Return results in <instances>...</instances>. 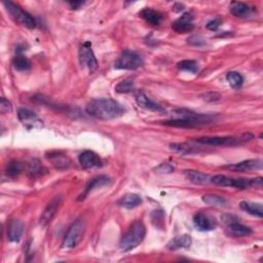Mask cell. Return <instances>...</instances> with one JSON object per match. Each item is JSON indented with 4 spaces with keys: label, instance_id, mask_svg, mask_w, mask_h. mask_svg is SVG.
Returning a JSON list of instances; mask_svg holds the SVG:
<instances>
[{
    "label": "cell",
    "instance_id": "1",
    "mask_svg": "<svg viewBox=\"0 0 263 263\" xmlns=\"http://www.w3.org/2000/svg\"><path fill=\"white\" fill-rule=\"evenodd\" d=\"M87 113L92 118L109 120L120 118L124 113L121 104L110 98H99L91 100L86 107Z\"/></svg>",
    "mask_w": 263,
    "mask_h": 263
},
{
    "label": "cell",
    "instance_id": "2",
    "mask_svg": "<svg viewBox=\"0 0 263 263\" xmlns=\"http://www.w3.org/2000/svg\"><path fill=\"white\" fill-rule=\"evenodd\" d=\"M176 113V119L166 120L163 123L175 128H198L215 121V118L209 114H196L185 109L178 110Z\"/></svg>",
    "mask_w": 263,
    "mask_h": 263
},
{
    "label": "cell",
    "instance_id": "3",
    "mask_svg": "<svg viewBox=\"0 0 263 263\" xmlns=\"http://www.w3.org/2000/svg\"><path fill=\"white\" fill-rule=\"evenodd\" d=\"M211 183L218 186L233 187L238 189L260 188L263 184V179L261 177L255 179H245V178H231L224 175H217L211 178Z\"/></svg>",
    "mask_w": 263,
    "mask_h": 263
},
{
    "label": "cell",
    "instance_id": "4",
    "mask_svg": "<svg viewBox=\"0 0 263 263\" xmlns=\"http://www.w3.org/2000/svg\"><path fill=\"white\" fill-rule=\"evenodd\" d=\"M146 228L141 221H136L130 228L128 229L121 240H120V249L123 252H129L138 247L145 238Z\"/></svg>",
    "mask_w": 263,
    "mask_h": 263
},
{
    "label": "cell",
    "instance_id": "5",
    "mask_svg": "<svg viewBox=\"0 0 263 263\" xmlns=\"http://www.w3.org/2000/svg\"><path fill=\"white\" fill-rule=\"evenodd\" d=\"M253 136L251 134H244L240 137H202L196 138L194 142L209 146H237L250 141Z\"/></svg>",
    "mask_w": 263,
    "mask_h": 263
},
{
    "label": "cell",
    "instance_id": "6",
    "mask_svg": "<svg viewBox=\"0 0 263 263\" xmlns=\"http://www.w3.org/2000/svg\"><path fill=\"white\" fill-rule=\"evenodd\" d=\"M3 4L8 14L12 16V18L19 25L26 27L28 29H34L36 27L35 19L29 13H27L26 10H24L22 7L12 1H6Z\"/></svg>",
    "mask_w": 263,
    "mask_h": 263
},
{
    "label": "cell",
    "instance_id": "7",
    "mask_svg": "<svg viewBox=\"0 0 263 263\" xmlns=\"http://www.w3.org/2000/svg\"><path fill=\"white\" fill-rule=\"evenodd\" d=\"M83 231H85V222L81 219H78L73 222L68 228L62 243V249H73L75 248L82 239Z\"/></svg>",
    "mask_w": 263,
    "mask_h": 263
},
{
    "label": "cell",
    "instance_id": "8",
    "mask_svg": "<svg viewBox=\"0 0 263 263\" xmlns=\"http://www.w3.org/2000/svg\"><path fill=\"white\" fill-rule=\"evenodd\" d=\"M143 65V59L138 52L125 49L115 62L114 68L121 70H136Z\"/></svg>",
    "mask_w": 263,
    "mask_h": 263
},
{
    "label": "cell",
    "instance_id": "9",
    "mask_svg": "<svg viewBox=\"0 0 263 263\" xmlns=\"http://www.w3.org/2000/svg\"><path fill=\"white\" fill-rule=\"evenodd\" d=\"M19 120L24 124L28 130L30 129H40L44 127V121L41 120L38 115L29 108L21 107L18 110Z\"/></svg>",
    "mask_w": 263,
    "mask_h": 263
},
{
    "label": "cell",
    "instance_id": "10",
    "mask_svg": "<svg viewBox=\"0 0 263 263\" xmlns=\"http://www.w3.org/2000/svg\"><path fill=\"white\" fill-rule=\"evenodd\" d=\"M79 60L81 67L88 69L90 72L97 70L98 62L94 55L90 43H85L79 49Z\"/></svg>",
    "mask_w": 263,
    "mask_h": 263
},
{
    "label": "cell",
    "instance_id": "11",
    "mask_svg": "<svg viewBox=\"0 0 263 263\" xmlns=\"http://www.w3.org/2000/svg\"><path fill=\"white\" fill-rule=\"evenodd\" d=\"M172 28L178 33H189L194 28L193 16L191 13H185L172 24Z\"/></svg>",
    "mask_w": 263,
    "mask_h": 263
},
{
    "label": "cell",
    "instance_id": "12",
    "mask_svg": "<svg viewBox=\"0 0 263 263\" xmlns=\"http://www.w3.org/2000/svg\"><path fill=\"white\" fill-rule=\"evenodd\" d=\"M78 161L83 169H94V167H101L103 162L101 157L94 151L86 150L79 154Z\"/></svg>",
    "mask_w": 263,
    "mask_h": 263
},
{
    "label": "cell",
    "instance_id": "13",
    "mask_svg": "<svg viewBox=\"0 0 263 263\" xmlns=\"http://www.w3.org/2000/svg\"><path fill=\"white\" fill-rule=\"evenodd\" d=\"M224 167L227 170L236 172H251L261 170L263 167V163L261 160H248L238 164L228 165Z\"/></svg>",
    "mask_w": 263,
    "mask_h": 263
},
{
    "label": "cell",
    "instance_id": "14",
    "mask_svg": "<svg viewBox=\"0 0 263 263\" xmlns=\"http://www.w3.org/2000/svg\"><path fill=\"white\" fill-rule=\"evenodd\" d=\"M62 204V198L60 196H56L52 201L47 206L45 209L44 213L41 214L40 219H39V223L41 226H46L48 225L52 218L55 217L56 213L58 212V210Z\"/></svg>",
    "mask_w": 263,
    "mask_h": 263
},
{
    "label": "cell",
    "instance_id": "15",
    "mask_svg": "<svg viewBox=\"0 0 263 263\" xmlns=\"http://www.w3.org/2000/svg\"><path fill=\"white\" fill-rule=\"evenodd\" d=\"M193 223L194 226L201 231H211L217 226L215 219L203 213H196L193 216Z\"/></svg>",
    "mask_w": 263,
    "mask_h": 263
},
{
    "label": "cell",
    "instance_id": "16",
    "mask_svg": "<svg viewBox=\"0 0 263 263\" xmlns=\"http://www.w3.org/2000/svg\"><path fill=\"white\" fill-rule=\"evenodd\" d=\"M139 17L143 19L147 24L152 25V26L161 25V23L164 20V15L161 12H159V10H155L153 8H150V7L143 8L139 13Z\"/></svg>",
    "mask_w": 263,
    "mask_h": 263
},
{
    "label": "cell",
    "instance_id": "17",
    "mask_svg": "<svg viewBox=\"0 0 263 263\" xmlns=\"http://www.w3.org/2000/svg\"><path fill=\"white\" fill-rule=\"evenodd\" d=\"M135 99H136L137 104H138L139 106L141 108H143V109L149 110V111H154V112L164 111V109H163V107L161 106V105H159L157 103H155L154 101H152L151 99H149L142 92L137 93L136 96H135Z\"/></svg>",
    "mask_w": 263,
    "mask_h": 263
},
{
    "label": "cell",
    "instance_id": "18",
    "mask_svg": "<svg viewBox=\"0 0 263 263\" xmlns=\"http://www.w3.org/2000/svg\"><path fill=\"white\" fill-rule=\"evenodd\" d=\"M225 234L231 238H241L247 237L252 234V229L244 224H240L238 222H230L226 227Z\"/></svg>",
    "mask_w": 263,
    "mask_h": 263
},
{
    "label": "cell",
    "instance_id": "19",
    "mask_svg": "<svg viewBox=\"0 0 263 263\" xmlns=\"http://www.w3.org/2000/svg\"><path fill=\"white\" fill-rule=\"evenodd\" d=\"M24 233V225L19 220H12L8 224L7 237L8 239L13 243H18L22 238Z\"/></svg>",
    "mask_w": 263,
    "mask_h": 263
},
{
    "label": "cell",
    "instance_id": "20",
    "mask_svg": "<svg viewBox=\"0 0 263 263\" xmlns=\"http://www.w3.org/2000/svg\"><path fill=\"white\" fill-rule=\"evenodd\" d=\"M191 237L188 235L178 236L172 239L167 245V249L170 251H176L180 249H187L191 246Z\"/></svg>",
    "mask_w": 263,
    "mask_h": 263
},
{
    "label": "cell",
    "instance_id": "21",
    "mask_svg": "<svg viewBox=\"0 0 263 263\" xmlns=\"http://www.w3.org/2000/svg\"><path fill=\"white\" fill-rule=\"evenodd\" d=\"M108 182H109V178L106 176H98L96 178L92 179V180L89 182V184L87 185L85 191H83V192L79 195L78 201H83V199H85L89 195V193L94 191V189L100 188L104 185H106Z\"/></svg>",
    "mask_w": 263,
    "mask_h": 263
},
{
    "label": "cell",
    "instance_id": "22",
    "mask_svg": "<svg viewBox=\"0 0 263 263\" xmlns=\"http://www.w3.org/2000/svg\"><path fill=\"white\" fill-rule=\"evenodd\" d=\"M184 175L187 178V180H189L191 183L196 184V185H206V184L211 183V177L202 172L189 170V171H185Z\"/></svg>",
    "mask_w": 263,
    "mask_h": 263
},
{
    "label": "cell",
    "instance_id": "23",
    "mask_svg": "<svg viewBox=\"0 0 263 263\" xmlns=\"http://www.w3.org/2000/svg\"><path fill=\"white\" fill-rule=\"evenodd\" d=\"M229 10L237 18H248L252 14V8L248 4L239 1L231 2L229 5Z\"/></svg>",
    "mask_w": 263,
    "mask_h": 263
},
{
    "label": "cell",
    "instance_id": "24",
    "mask_svg": "<svg viewBox=\"0 0 263 263\" xmlns=\"http://www.w3.org/2000/svg\"><path fill=\"white\" fill-rule=\"evenodd\" d=\"M118 204L125 209H134L142 204V198L136 193H127L120 198Z\"/></svg>",
    "mask_w": 263,
    "mask_h": 263
},
{
    "label": "cell",
    "instance_id": "25",
    "mask_svg": "<svg viewBox=\"0 0 263 263\" xmlns=\"http://www.w3.org/2000/svg\"><path fill=\"white\" fill-rule=\"evenodd\" d=\"M240 209L243 210L244 212L252 215V216H256L259 218L263 217V209L261 204L257 203H250V202H241L239 204Z\"/></svg>",
    "mask_w": 263,
    "mask_h": 263
},
{
    "label": "cell",
    "instance_id": "26",
    "mask_svg": "<svg viewBox=\"0 0 263 263\" xmlns=\"http://www.w3.org/2000/svg\"><path fill=\"white\" fill-rule=\"evenodd\" d=\"M170 147H171L172 150L180 153V154H183V155L193 154V153L199 152V149L197 148V147L186 144V143H174V144H171Z\"/></svg>",
    "mask_w": 263,
    "mask_h": 263
},
{
    "label": "cell",
    "instance_id": "27",
    "mask_svg": "<svg viewBox=\"0 0 263 263\" xmlns=\"http://www.w3.org/2000/svg\"><path fill=\"white\" fill-rule=\"evenodd\" d=\"M27 172L30 177L35 178V177L41 176L47 171L45 169V167L43 166V164H41L38 160H33L27 165Z\"/></svg>",
    "mask_w": 263,
    "mask_h": 263
},
{
    "label": "cell",
    "instance_id": "28",
    "mask_svg": "<svg viewBox=\"0 0 263 263\" xmlns=\"http://www.w3.org/2000/svg\"><path fill=\"white\" fill-rule=\"evenodd\" d=\"M24 169H25V165H23V163H21L19 161H12L7 164L5 173L7 176L14 178V177L19 176L24 171Z\"/></svg>",
    "mask_w": 263,
    "mask_h": 263
},
{
    "label": "cell",
    "instance_id": "29",
    "mask_svg": "<svg viewBox=\"0 0 263 263\" xmlns=\"http://www.w3.org/2000/svg\"><path fill=\"white\" fill-rule=\"evenodd\" d=\"M226 80L230 85V87L236 89V90L240 89L244 83V77L241 76L239 72H235V71H231V72L227 73Z\"/></svg>",
    "mask_w": 263,
    "mask_h": 263
},
{
    "label": "cell",
    "instance_id": "30",
    "mask_svg": "<svg viewBox=\"0 0 263 263\" xmlns=\"http://www.w3.org/2000/svg\"><path fill=\"white\" fill-rule=\"evenodd\" d=\"M178 69H180L182 71H186V72H191L195 74V73L198 72L199 70V64L196 61L193 60H184L179 62L177 64Z\"/></svg>",
    "mask_w": 263,
    "mask_h": 263
},
{
    "label": "cell",
    "instance_id": "31",
    "mask_svg": "<svg viewBox=\"0 0 263 263\" xmlns=\"http://www.w3.org/2000/svg\"><path fill=\"white\" fill-rule=\"evenodd\" d=\"M48 159L52 162V164L55 165L56 167H58V169H65V167H68L70 165V161L68 157L61 153H56L54 155L50 154V156H48Z\"/></svg>",
    "mask_w": 263,
    "mask_h": 263
},
{
    "label": "cell",
    "instance_id": "32",
    "mask_svg": "<svg viewBox=\"0 0 263 263\" xmlns=\"http://www.w3.org/2000/svg\"><path fill=\"white\" fill-rule=\"evenodd\" d=\"M203 202L209 206L223 207L226 205V199L217 194H207L203 196Z\"/></svg>",
    "mask_w": 263,
    "mask_h": 263
},
{
    "label": "cell",
    "instance_id": "33",
    "mask_svg": "<svg viewBox=\"0 0 263 263\" xmlns=\"http://www.w3.org/2000/svg\"><path fill=\"white\" fill-rule=\"evenodd\" d=\"M14 67L19 71H27L31 68V62L23 55H17L13 61Z\"/></svg>",
    "mask_w": 263,
    "mask_h": 263
},
{
    "label": "cell",
    "instance_id": "34",
    "mask_svg": "<svg viewBox=\"0 0 263 263\" xmlns=\"http://www.w3.org/2000/svg\"><path fill=\"white\" fill-rule=\"evenodd\" d=\"M134 89H135V82H134V78L132 77L121 80L119 85L115 87V91L120 94L131 93L134 91Z\"/></svg>",
    "mask_w": 263,
    "mask_h": 263
},
{
    "label": "cell",
    "instance_id": "35",
    "mask_svg": "<svg viewBox=\"0 0 263 263\" xmlns=\"http://www.w3.org/2000/svg\"><path fill=\"white\" fill-rule=\"evenodd\" d=\"M12 110H13L12 103L5 98H1V100H0V112H1V114L8 113Z\"/></svg>",
    "mask_w": 263,
    "mask_h": 263
},
{
    "label": "cell",
    "instance_id": "36",
    "mask_svg": "<svg viewBox=\"0 0 263 263\" xmlns=\"http://www.w3.org/2000/svg\"><path fill=\"white\" fill-rule=\"evenodd\" d=\"M174 167L170 164H162L160 167H157L155 171L162 173V174H170L174 172Z\"/></svg>",
    "mask_w": 263,
    "mask_h": 263
},
{
    "label": "cell",
    "instance_id": "37",
    "mask_svg": "<svg viewBox=\"0 0 263 263\" xmlns=\"http://www.w3.org/2000/svg\"><path fill=\"white\" fill-rule=\"evenodd\" d=\"M220 25H221V20L217 18V19L210 21V22L207 24V28L211 31H216L220 27Z\"/></svg>",
    "mask_w": 263,
    "mask_h": 263
},
{
    "label": "cell",
    "instance_id": "38",
    "mask_svg": "<svg viewBox=\"0 0 263 263\" xmlns=\"http://www.w3.org/2000/svg\"><path fill=\"white\" fill-rule=\"evenodd\" d=\"M83 3H85V2H81V1H71V2H69L70 6H71L73 9H77V8H79V6H81Z\"/></svg>",
    "mask_w": 263,
    "mask_h": 263
}]
</instances>
